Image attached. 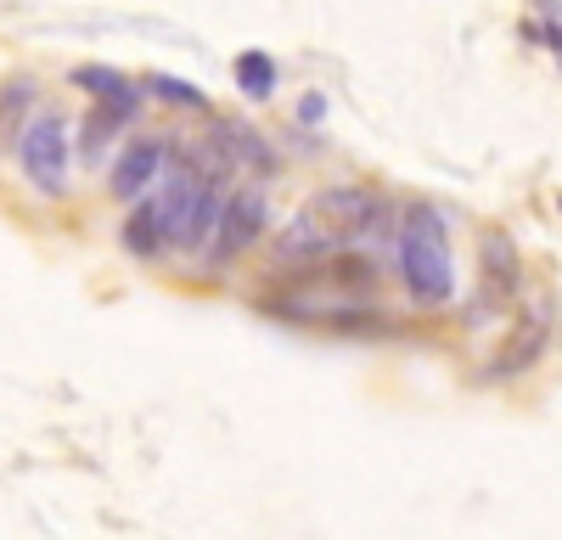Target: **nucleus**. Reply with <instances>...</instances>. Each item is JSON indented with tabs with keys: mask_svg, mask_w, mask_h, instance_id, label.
I'll return each mask as SVG.
<instances>
[{
	"mask_svg": "<svg viewBox=\"0 0 562 540\" xmlns=\"http://www.w3.org/2000/svg\"><path fill=\"white\" fill-rule=\"evenodd\" d=\"M74 79H79L85 90H97V97H108V102H113V113H130V108H135V90H130L113 68H79Z\"/></svg>",
	"mask_w": 562,
	"mask_h": 540,
	"instance_id": "obj_7",
	"label": "nucleus"
},
{
	"mask_svg": "<svg viewBox=\"0 0 562 540\" xmlns=\"http://www.w3.org/2000/svg\"><path fill=\"white\" fill-rule=\"evenodd\" d=\"M158 164H164V153H158V142H135L124 158H119V175H113V192L119 198H135L147 180L158 175Z\"/></svg>",
	"mask_w": 562,
	"mask_h": 540,
	"instance_id": "obj_6",
	"label": "nucleus"
},
{
	"mask_svg": "<svg viewBox=\"0 0 562 540\" xmlns=\"http://www.w3.org/2000/svg\"><path fill=\"white\" fill-rule=\"evenodd\" d=\"M400 270L416 293V304H445L456 293V270H450V243L434 209H411L400 225Z\"/></svg>",
	"mask_w": 562,
	"mask_h": 540,
	"instance_id": "obj_2",
	"label": "nucleus"
},
{
	"mask_svg": "<svg viewBox=\"0 0 562 540\" xmlns=\"http://www.w3.org/2000/svg\"><path fill=\"white\" fill-rule=\"evenodd\" d=\"M237 79H243L248 97H270V85H276V63H270L265 52H248V57H237Z\"/></svg>",
	"mask_w": 562,
	"mask_h": 540,
	"instance_id": "obj_9",
	"label": "nucleus"
},
{
	"mask_svg": "<svg viewBox=\"0 0 562 540\" xmlns=\"http://www.w3.org/2000/svg\"><path fill=\"white\" fill-rule=\"evenodd\" d=\"M124 243H130L135 254H153L158 243H169V232H164V214H158V203H147V209H135V220H130V232H124Z\"/></svg>",
	"mask_w": 562,
	"mask_h": 540,
	"instance_id": "obj_8",
	"label": "nucleus"
},
{
	"mask_svg": "<svg viewBox=\"0 0 562 540\" xmlns=\"http://www.w3.org/2000/svg\"><path fill=\"white\" fill-rule=\"evenodd\" d=\"M158 214H164V232H169L175 248H198L225 209H220V192H214L209 175L180 169V175H169V187L158 198Z\"/></svg>",
	"mask_w": 562,
	"mask_h": 540,
	"instance_id": "obj_3",
	"label": "nucleus"
},
{
	"mask_svg": "<svg viewBox=\"0 0 562 540\" xmlns=\"http://www.w3.org/2000/svg\"><path fill=\"white\" fill-rule=\"evenodd\" d=\"M371 225H378V198L371 192H321L304 203V214L288 225V237H281V248L288 254H333V248H349L360 243Z\"/></svg>",
	"mask_w": 562,
	"mask_h": 540,
	"instance_id": "obj_1",
	"label": "nucleus"
},
{
	"mask_svg": "<svg viewBox=\"0 0 562 540\" xmlns=\"http://www.w3.org/2000/svg\"><path fill=\"white\" fill-rule=\"evenodd\" d=\"M535 12H540V23H546V40L562 45V0H535Z\"/></svg>",
	"mask_w": 562,
	"mask_h": 540,
	"instance_id": "obj_11",
	"label": "nucleus"
},
{
	"mask_svg": "<svg viewBox=\"0 0 562 540\" xmlns=\"http://www.w3.org/2000/svg\"><path fill=\"white\" fill-rule=\"evenodd\" d=\"M147 85L158 90V97H169V102H192V108L203 102V90H198V85H180V79H164V74H153Z\"/></svg>",
	"mask_w": 562,
	"mask_h": 540,
	"instance_id": "obj_10",
	"label": "nucleus"
},
{
	"mask_svg": "<svg viewBox=\"0 0 562 540\" xmlns=\"http://www.w3.org/2000/svg\"><path fill=\"white\" fill-rule=\"evenodd\" d=\"M23 169L40 192H57L63 175H68V130L63 119H34L23 130Z\"/></svg>",
	"mask_w": 562,
	"mask_h": 540,
	"instance_id": "obj_4",
	"label": "nucleus"
},
{
	"mask_svg": "<svg viewBox=\"0 0 562 540\" xmlns=\"http://www.w3.org/2000/svg\"><path fill=\"white\" fill-rule=\"evenodd\" d=\"M259 225H265V203H259V192H237V198L225 203V214H220V254L248 248Z\"/></svg>",
	"mask_w": 562,
	"mask_h": 540,
	"instance_id": "obj_5",
	"label": "nucleus"
}]
</instances>
